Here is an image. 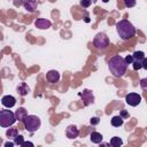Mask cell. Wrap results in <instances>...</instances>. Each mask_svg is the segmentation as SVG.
<instances>
[{"label":"cell","mask_w":147,"mask_h":147,"mask_svg":"<svg viewBox=\"0 0 147 147\" xmlns=\"http://www.w3.org/2000/svg\"><path fill=\"white\" fill-rule=\"evenodd\" d=\"M119 116H122V117H127V116H129V114H127V111L123 110V111L121 113V115H119Z\"/></svg>","instance_id":"cell-29"},{"label":"cell","mask_w":147,"mask_h":147,"mask_svg":"<svg viewBox=\"0 0 147 147\" xmlns=\"http://www.w3.org/2000/svg\"><path fill=\"white\" fill-rule=\"evenodd\" d=\"M123 1H124V5H125L127 8H132V7H134L136 3H137L136 0H123Z\"/></svg>","instance_id":"cell-21"},{"label":"cell","mask_w":147,"mask_h":147,"mask_svg":"<svg viewBox=\"0 0 147 147\" xmlns=\"http://www.w3.org/2000/svg\"><path fill=\"white\" fill-rule=\"evenodd\" d=\"M14 115H15L16 121H23V119L25 118V116L28 115V111H26V109H25L24 107H20V108L14 113Z\"/></svg>","instance_id":"cell-14"},{"label":"cell","mask_w":147,"mask_h":147,"mask_svg":"<svg viewBox=\"0 0 147 147\" xmlns=\"http://www.w3.org/2000/svg\"><path fill=\"white\" fill-rule=\"evenodd\" d=\"M15 145V142H11V141H7V142H5V146L6 147H13Z\"/></svg>","instance_id":"cell-28"},{"label":"cell","mask_w":147,"mask_h":147,"mask_svg":"<svg viewBox=\"0 0 147 147\" xmlns=\"http://www.w3.org/2000/svg\"><path fill=\"white\" fill-rule=\"evenodd\" d=\"M102 1H103V2H108L109 0H102Z\"/></svg>","instance_id":"cell-30"},{"label":"cell","mask_w":147,"mask_h":147,"mask_svg":"<svg viewBox=\"0 0 147 147\" xmlns=\"http://www.w3.org/2000/svg\"><path fill=\"white\" fill-rule=\"evenodd\" d=\"M111 125L113 126H115V127H119V126H122L123 125V123H124V119H123V117L122 116H113L111 117Z\"/></svg>","instance_id":"cell-16"},{"label":"cell","mask_w":147,"mask_h":147,"mask_svg":"<svg viewBox=\"0 0 147 147\" xmlns=\"http://www.w3.org/2000/svg\"><path fill=\"white\" fill-rule=\"evenodd\" d=\"M132 57L133 60H137V61H141L145 59V53L141 52V51H136L133 54H132Z\"/></svg>","instance_id":"cell-18"},{"label":"cell","mask_w":147,"mask_h":147,"mask_svg":"<svg viewBox=\"0 0 147 147\" xmlns=\"http://www.w3.org/2000/svg\"><path fill=\"white\" fill-rule=\"evenodd\" d=\"M116 31L121 39L129 40L136 34V28L134 25L127 21V20H121L116 23Z\"/></svg>","instance_id":"cell-2"},{"label":"cell","mask_w":147,"mask_h":147,"mask_svg":"<svg viewBox=\"0 0 147 147\" xmlns=\"http://www.w3.org/2000/svg\"><path fill=\"white\" fill-rule=\"evenodd\" d=\"M78 96L82 98V100H83L85 106H90V105H92L94 102V95H93L92 91H90L87 88L83 90L82 92H78Z\"/></svg>","instance_id":"cell-6"},{"label":"cell","mask_w":147,"mask_h":147,"mask_svg":"<svg viewBox=\"0 0 147 147\" xmlns=\"http://www.w3.org/2000/svg\"><path fill=\"white\" fill-rule=\"evenodd\" d=\"M23 7L24 9H26L29 13H33L37 7H38V3H37V0H25L23 2Z\"/></svg>","instance_id":"cell-12"},{"label":"cell","mask_w":147,"mask_h":147,"mask_svg":"<svg viewBox=\"0 0 147 147\" xmlns=\"http://www.w3.org/2000/svg\"><path fill=\"white\" fill-rule=\"evenodd\" d=\"M65 136L67 138L69 139H76L78 136H79V130L76 125L71 124V125H68L67 129H65Z\"/></svg>","instance_id":"cell-8"},{"label":"cell","mask_w":147,"mask_h":147,"mask_svg":"<svg viewBox=\"0 0 147 147\" xmlns=\"http://www.w3.org/2000/svg\"><path fill=\"white\" fill-rule=\"evenodd\" d=\"M21 146H23V147H25V146H31V147H33L34 145H33L32 142H30V141H23V144H22Z\"/></svg>","instance_id":"cell-26"},{"label":"cell","mask_w":147,"mask_h":147,"mask_svg":"<svg viewBox=\"0 0 147 147\" xmlns=\"http://www.w3.org/2000/svg\"><path fill=\"white\" fill-rule=\"evenodd\" d=\"M90 122H91L92 125H95V124H98V123L100 122V118H99V117H92Z\"/></svg>","instance_id":"cell-25"},{"label":"cell","mask_w":147,"mask_h":147,"mask_svg":"<svg viewBox=\"0 0 147 147\" xmlns=\"http://www.w3.org/2000/svg\"><path fill=\"white\" fill-rule=\"evenodd\" d=\"M34 26L40 30H46L52 26V22L47 18H37L34 22Z\"/></svg>","instance_id":"cell-10"},{"label":"cell","mask_w":147,"mask_h":147,"mask_svg":"<svg viewBox=\"0 0 147 147\" xmlns=\"http://www.w3.org/2000/svg\"><path fill=\"white\" fill-rule=\"evenodd\" d=\"M16 122L15 115L11 110L8 109H2L0 110V126L2 127H9Z\"/></svg>","instance_id":"cell-4"},{"label":"cell","mask_w":147,"mask_h":147,"mask_svg":"<svg viewBox=\"0 0 147 147\" xmlns=\"http://www.w3.org/2000/svg\"><path fill=\"white\" fill-rule=\"evenodd\" d=\"M93 45L98 48V49H106L109 46V38L106 33L103 32H99L94 36L93 38Z\"/></svg>","instance_id":"cell-5"},{"label":"cell","mask_w":147,"mask_h":147,"mask_svg":"<svg viewBox=\"0 0 147 147\" xmlns=\"http://www.w3.org/2000/svg\"><path fill=\"white\" fill-rule=\"evenodd\" d=\"M18 134V132H17V129L16 127H10V129H8L7 131H6V136L8 137V138H15L16 136Z\"/></svg>","instance_id":"cell-19"},{"label":"cell","mask_w":147,"mask_h":147,"mask_svg":"<svg viewBox=\"0 0 147 147\" xmlns=\"http://www.w3.org/2000/svg\"><path fill=\"white\" fill-rule=\"evenodd\" d=\"M1 105L6 108H13L16 105V99L13 95H3L1 98Z\"/></svg>","instance_id":"cell-9"},{"label":"cell","mask_w":147,"mask_h":147,"mask_svg":"<svg viewBox=\"0 0 147 147\" xmlns=\"http://www.w3.org/2000/svg\"><path fill=\"white\" fill-rule=\"evenodd\" d=\"M24 123L25 130L29 132H34L37 131L40 125H41V121L37 115H26L25 118L22 121Z\"/></svg>","instance_id":"cell-3"},{"label":"cell","mask_w":147,"mask_h":147,"mask_svg":"<svg viewBox=\"0 0 147 147\" xmlns=\"http://www.w3.org/2000/svg\"><path fill=\"white\" fill-rule=\"evenodd\" d=\"M125 102L131 107H137L141 102V95L134 92H131L125 95Z\"/></svg>","instance_id":"cell-7"},{"label":"cell","mask_w":147,"mask_h":147,"mask_svg":"<svg viewBox=\"0 0 147 147\" xmlns=\"http://www.w3.org/2000/svg\"><path fill=\"white\" fill-rule=\"evenodd\" d=\"M140 86H141V88H142L144 91L147 90V78H142V79L140 80Z\"/></svg>","instance_id":"cell-23"},{"label":"cell","mask_w":147,"mask_h":147,"mask_svg":"<svg viewBox=\"0 0 147 147\" xmlns=\"http://www.w3.org/2000/svg\"><path fill=\"white\" fill-rule=\"evenodd\" d=\"M23 141H24V137H23L22 134H17V136L14 138V142H15V145L21 146V145L23 144Z\"/></svg>","instance_id":"cell-20"},{"label":"cell","mask_w":147,"mask_h":147,"mask_svg":"<svg viewBox=\"0 0 147 147\" xmlns=\"http://www.w3.org/2000/svg\"><path fill=\"white\" fill-rule=\"evenodd\" d=\"M124 61H125V63L129 65V64H132V62H133V57H132V55H126L125 57H124Z\"/></svg>","instance_id":"cell-24"},{"label":"cell","mask_w":147,"mask_h":147,"mask_svg":"<svg viewBox=\"0 0 147 147\" xmlns=\"http://www.w3.org/2000/svg\"><path fill=\"white\" fill-rule=\"evenodd\" d=\"M122 144H123V140L119 137H117V136L116 137H113L110 139V142H109V145L113 146V147H119Z\"/></svg>","instance_id":"cell-17"},{"label":"cell","mask_w":147,"mask_h":147,"mask_svg":"<svg viewBox=\"0 0 147 147\" xmlns=\"http://www.w3.org/2000/svg\"><path fill=\"white\" fill-rule=\"evenodd\" d=\"M16 91H17V93L21 95V96H25L29 92H30V87L28 86V84L26 83H21L17 87H16Z\"/></svg>","instance_id":"cell-13"},{"label":"cell","mask_w":147,"mask_h":147,"mask_svg":"<svg viewBox=\"0 0 147 147\" xmlns=\"http://www.w3.org/2000/svg\"><path fill=\"white\" fill-rule=\"evenodd\" d=\"M46 79L52 83V84H55L60 80V72L56 71V70H49L46 72Z\"/></svg>","instance_id":"cell-11"},{"label":"cell","mask_w":147,"mask_h":147,"mask_svg":"<svg viewBox=\"0 0 147 147\" xmlns=\"http://www.w3.org/2000/svg\"><path fill=\"white\" fill-rule=\"evenodd\" d=\"M91 3H92V0H80V1H79V5H80L83 8H87V7H90Z\"/></svg>","instance_id":"cell-22"},{"label":"cell","mask_w":147,"mask_h":147,"mask_svg":"<svg viewBox=\"0 0 147 147\" xmlns=\"http://www.w3.org/2000/svg\"><path fill=\"white\" fill-rule=\"evenodd\" d=\"M108 68L110 74H113L114 77L121 78L126 72L127 64L125 63L124 57H122L121 55H115L108 61Z\"/></svg>","instance_id":"cell-1"},{"label":"cell","mask_w":147,"mask_h":147,"mask_svg":"<svg viewBox=\"0 0 147 147\" xmlns=\"http://www.w3.org/2000/svg\"><path fill=\"white\" fill-rule=\"evenodd\" d=\"M141 68H144V69H147V59H146V57L142 60V63H141Z\"/></svg>","instance_id":"cell-27"},{"label":"cell","mask_w":147,"mask_h":147,"mask_svg":"<svg viewBox=\"0 0 147 147\" xmlns=\"http://www.w3.org/2000/svg\"><path fill=\"white\" fill-rule=\"evenodd\" d=\"M90 140L93 142V144H100L102 140H103V137L101 133L96 132V131H93L91 134H90Z\"/></svg>","instance_id":"cell-15"}]
</instances>
